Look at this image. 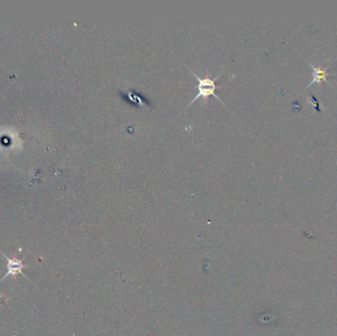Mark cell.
Listing matches in <instances>:
<instances>
[{
	"label": "cell",
	"mask_w": 337,
	"mask_h": 336,
	"mask_svg": "<svg viewBox=\"0 0 337 336\" xmlns=\"http://www.w3.org/2000/svg\"><path fill=\"white\" fill-rule=\"evenodd\" d=\"M191 72L195 75V78H196V80H197V90H198V93H197V95L195 96V98L192 100V102L188 105V106L193 105L195 101H196L197 99H199V98L207 99L209 96L215 97L220 103H222V101L217 97V95H216V93H215L217 89L221 88V87H222V86H218V85H216V80H217V78L222 74V72H221L216 78H210V76H209L208 74H206L204 78H200V77H198V76L195 74V72H193L192 70H191ZM222 104H223V103H222ZM223 105H224V104H223ZM188 106H186V107H188ZM186 107H185V108H186Z\"/></svg>",
	"instance_id": "1"
},
{
	"label": "cell",
	"mask_w": 337,
	"mask_h": 336,
	"mask_svg": "<svg viewBox=\"0 0 337 336\" xmlns=\"http://www.w3.org/2000/svg\"><path fill=\"white\" fill-rule=\"evenodd\" d=\"M2 255L3 257L6 259L7 262V272L6 274L2 277L1 281H3L7 276H10V275H13V276H16L17 274H23V269L24 268H28L29 266H25L23 265V260L22 259H17V258H9L7 257L3 252H2ZM23 276H25L23 274ZM26 277V276H25Z\"/></svg>",
	"instance_id": "2"
},
{
	"label": "cell",
	"mask_w": 337,
	"mask_h": 336,
	"mask_svg": "<svg viewBox=\"0 0 337 336\" xmlns=\"http://www.w3.org/2000/svg\"><path fill=\"white\" fill-rule=\"evenodd\" d=\"M315 80H314V82H317V81H322V80H325V78H326V71H325V69H323V68H319V69H317V68H315Z\"/></svg>",
	"instance_id": "3"
}]
</instances>
